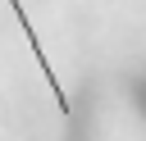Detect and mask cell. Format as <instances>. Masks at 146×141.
Returning a JSON list of instances; mask_svg holds the SVG:
<instances>
[{
    "instance_id": "1",
    "label": "cell",
    "mask_w": 146,
    "mask_h": 141,
    "mask_svg": "<svg viewBox=\"0 0 146 141\" xmlns=\"http://www.w3.org/2000/svg\"><path fill=\"white\" fill-rule=\"evenodd\" d=\"M14 5V14H18V27L27 32V45H32V55H36V64H41V73H46V82H50V91H55V109L68 118L73 109H68V96H64V86H59V77H55V68H50V59H46V50H41V41H36V32H32V18H27V9H23V0H9Z\"/></svg>"
}]
</instances>
